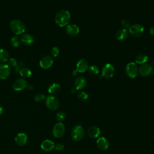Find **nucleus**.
Instances as JSON below:
<instances>
[{"mask_svg":"<svg viewBox=\"0 0 154 154\" xmlns=\"http://www.w3.org/2000/svg\"><path fill=\"white\" fill-rule=\"evenodd\" d=\"M70 20V14L66 10L59 11L55 16V22L56 24L60 26L63 27L68 25Z\"/></svg>","mask_w":154,"mask_h":154,"instance_id":"f257e3e1","label":"nucleus"},{"mask_svg":"<svg viewBox=\"0 0 154 154\" xmlns=\"http://www.w3.org/2000/svg\"><path fill=\"white\" fill-rule=\"evenodd\" d=\"M10 28L12 31L16 35L23 33L25 31V25L20 20L14 19L10 23Z\"/></svg>","mask_w":154,"mask_h":154,"instance_id":"f03ea898","label":"nucleus"},{"mask_svg":"<svg viewBox=\"0 0 154 154\" xmlns=\"http://www.w3.org/2000/svg\"><path fill=\"white\" fill-rule=\"evenodd\" d=\"M84 136V129L80 125L74 126L71 131V137L75 141H81Z\"/></svg>","mask_w":154,"mask_h":154,"instance_id":"7ed1b4c3","label":"nucleus"},{"mask_svg":"<svg viewBox=\"0 0 154 154\" xmlns=\"http://www.w3.org/2000/svg\"><path fill=\"white\" fill-rule=\"evenodd\" d=\"M45 103L47 108L52 111H54L58 109L60 104L57 97L53 95H49L46 98Z\"/></svg>","mask_w":154,"mask_h":154,"instance_id":"20e7f679","label":"nucleus"},{"mask_svg":"<svg viewBox=\"0 0 154 154\" xmlns=\"http://www.w3.org/2000/svg\"><path fill=\"white\" fill-rule=\"evenodd\" d=\"M125 72L127 76L130 78H135L138 73V68L137 64L134 62H130L127 64Z\"/></svg>","mask_w":154,"mask_h":154,"instance_id":"39448f33","label":"nucleus"},{"mask_svg":"<svg viewBox=\"0 0 154 154\" xmlns=\"http://www.w3.org/2000/svg\"><path fill=\"white\" fill-rule=\"evenodd\" d=\"M144 26L139 23H135L131 25L129 28V33L135 37H140L144 32Z\"/></svg>","mask_w":154,"mask_h":154,"instance_id":"423d86ee","label":"nucleus"},{"mask_svg":"<svg viewBox=\"0 0 154 154\" xmlns=\"http://www.w3.org/2000/svg\"><path fill=\"white\" fill-rule=\"evenodd\" d=\"M53 135L55 138H61L65 134V126L62 122H58L53 127Z\"/></svg>","mask_w":154,"mask_h":154,"instance_id":"0eeeda50","label":"nucleus"},{"mask_svg":"<svg viewBox=\"0 0 154 154\" xmlns=\"http://www.w3.org/2000/svg\"><path fill=\"white\" fill-rule=\"evenodd\" d=\"M153 72V67L150 64H141L138 68L139 74L143 77H147L150 76Z\"/></svg>","mask_w":154,"mask_h":154,"instance_id":"6e6552de","label":"nucleus"},{"mask_svg":"<svg viewBox=\"0 0 154 154\" xmlns=\"http://www.w3.org/2000/svg\"><path fill=\"white\" fill-rule=\"evenodd\" d=\"M102 75L106 78H112L114 74V68L109 63H107L104 65L102 70Z\"/></svg>","mask_w":154,"mask_h":154,"instance_id":"1a4fd4ad","label":"nucleus"},{"mask_svg":"<svg viewBox=\"0 0 154 154\" xmlns=\"http://www.w3.org/2000/svg\"><path fill=\"white\" fill-rule=\"evenodd\" d=\"M27 85L26 81L25 79L20 78L16 79L13 84V88L15 91H21L26 88Z\"/></svg>","mask_w":154,"mask_h":154,"instance_id":"9d476101","label":"nucleus"},{"mask_svg":"<svg viewBox=\"0 0 154 154\" xmlns=\"http://www.w3.org/2000/svg\"><path fill=\"white\" fill-rule=\"evenodd\" d=\"M54 61L51 57L46 55L43 57L40 61V66L42 68L46 69L49 68L53 64Z\"/></svg>","mask_w":154,"mask_h":154,"instance_id":"9b49d317","label":"nucleus"},{"mask_svg":"<svg viewBox=\"0 0 154 154\" xmlns=\"http://www.w3.org/2000/svg\"><path fill=\"white\" fill-rule=\"evenodd\" d=\"M96 145L99 149L102 150H105L109 147V143L106 138L102 137L97 138L96 141Z\"/></svg>","mask_w":154,"mask_h":154,"instance_id":"f8f14e48","label":"nucleus"},{"mask_svg":"<svg viewBox=\"0 0 154 154\" xmlns=\"http://www.w3.org/2000/svg\"><path fill=\"white\" fill-rule=\"evenodd\" d=\"M10 68L7 64H0V79H5L10 74Z\"/></svg>","mask_w":154,"mask_h":154,"instance_id":"ddd939ff","label":"nucleus"},{"mask_svg":"<svg viewBox=\"0 0 154 154\" xmlns=\"http://www.w3.org/2000/svg\"><path fill=\"white\" fill-rule=\"evenodd\" d=\"M14 140L17 145L20 146H23L26 144L28 141V137L25 134L20 132L17 134Z\"/></svg>","mask_w":154,"mask_h":154,"instance_id":"4468645a","label":"nucleus"},{"mask_svg":"<svg viewBox=\"0 0 154 154\" xmlns=\"http://www.w3.org/2000/svg\"><path fill=\"white\" fill-rule=\"evenodd\" d=\"M88 69V62L84 59L79 60L76 63V70L79 73H84Z\"/></svg>","mask_w":154,"mask_h":154,"instance_id":"2eb2a0df","label":"nucleus"},{"mask_svg":"<svg viewBox=\"0 0 154 154\" xmlns=\"http://www.w3.org/2000/svg\"><path fill=\"white\" fill-rule=\"evenodd\" d=\"M88 136L91 138H97L100 135L101 131L99 128L93 126H91L87 131Z\"/></svg>","mask_w":154,"mask_h":154,"instance_id":"dca6fc26","label":"nucleus"},{"mask_svg":"<svg viewBox=\"0 0 154 154\" xmlns=\"http://www.w3.org/2000/svg\"><path fill=\"white\" fill-rule=\"evenodd\" d=\"M66 31L69 35L74 36L78 34V33L79 32V28L76 25L70 24L66 26Z\"/></svg>","mask_w":154,"mask_h":154,"instance_id":"f3484780","label":"nucleus"},{"mask_svg":"<svg viewBox=\"0 0 154 154\" xmlns=\"http://www.w3.org/2000/svg\"><path fill=\"white\" fill-rule=\"evenodd\" d=\"M40 147L45 152H49L55 147V144L50 140H45L42 143Z\"/></svg>","mask_w":154,"mask_h":154,"instance_id":"a211bd4d","label":"nucleus"},{"mask_svg":"<svg viewBox=\"0 0 154 154\" xmlns=\"http://www.w3.org/2000/svg\"><path fill=\"white\" fill-rule=\"evenodd\" d=\"M87 81L84 77L79 76L75 81V87L76 90H82L86 86Z\"/></svg>","mask_w":154,"mask_h":154,"instance_id":"6ab92c4d","label":"nucleus"},{"mask_svg":"<svg viewBox=\"0 0 154 154\" xmlns=\"http://www.w3.org/2000/svg\"><path fill=\"white\" fill-rule=\"evenodd\" d=\"M20 41L25 45H30L34 43V39L32 35L29 34H24L20 37Z\"/></svg>","mask_w":154,"mask_h":154,"instance_id":"aec40b11","label":"nucleus"},{"mask_svg":"<svg viewBox=\"0 0 154 154\" xmlns=\"http://www.w3.org/2000/svg\"><path fill=\"white\" fill-rule=\"evenodd\" d=\"M116 36L117 39L119 40H120V41L125 40L128 37V30L125 28L120 29L116 32Z\"/></svg>","mask_w":154,"mask_h":154,"instance_id":"412c9836","label":"nucleus"},{"mask_svg":"<svg viewBox=\"0 0 154 154\" xmlns=\"http://www.w3.org/2000/svg\"><path fill=\"white\" fill-rule=\"evenodd\" d=\"M61 89L60 84L58 83H52L48 87V92L50 94H57L58 93Z\"/></svg>","mask_w":154,"mask_h":154,"instance_id":"4be33fe9","label":"nucleus"},{"mask_svg":"<svg viewBox=\"0 0 154 154\" xmlns=\"http://www.w3.org/2000/svg\"><path fill=\"white\" fill-rule=\"evenodd\" d=\"M148 57L143 54L138 55L135 58V63L140 64H145L148 61Z\"/></svg>","mask_w":154,"mask_h":154,"instance_id":"5701e85b","label":"nucleus"},{"mask_svg":"<svg viewBox=\"0 0 154 154\" xmlns=\"http://www.w3.org/2000/svg\"><path fill=\"white\" fill-rule=\"evenodd\" d=\"M19 74L20 75V76L22 77H23V78H29L31 75H32V72L31 71L26 68V67H22L19 72Z\"/></svg>","mask_w":154,"mask_h":154,"instance_id":"b1692460","label":"nucleus"},{"mask_svg":"<svg viewBox=\"0 0 154 154\" xmlns=\"http://www.w3.org/2000/svg\"><path fill=\"white\" fill-rule=\"evenodd\" d=\"M9 60V54L8 52L4 49H0V61L1 62H6Z\"/></svg>","mask_w":154,"mask_h":154,"instance_id":"393cba45","label":"nucleus"},{"mask_svg":"<svg viewBox=\"0 0 154 154\" xmlns=\"http://www.w3.org/2000/svg\"><path fill=\"white\" fill-rule=\"evenodd\" d=\"M88 70L91 75H97L99 72V68L96 65H91L88 67Z\"/></svg>","mask_w":154,"mask_h":154,"instance_id":"a878e982","label":"nucleus"},{"mask_svg":"<svg viewBox=\"0 0 154 154\" xmlns=\"http://www.w3.org/2000/svg\"><path fill=\"white\" fill-rule=\"evenodd\" d=\"M66 114L63 111H60L56 115V119L58 122H61L66 119Z\"/></svg>","mask_w":154,"mask_h":154,"instance_id":"bb28decb","label":"nucleus"},{"mask_svg":"<svg viewBox=\"0 0 154 154\" xmlns=\"http://www.w3.org/2000/svg\"><path fill=\"white\" fill-rule=\"evenodd\" d=\"M20 39L17 36H13L11 39V43L14 47H18L20 45Z\"/></svg>","mask_w":154,"mask_h":154,"instance_id":"cd10ccee","label":"nucleus"},{"mask_svg":"<svg viewBox=\"0 0 154 154\" xmlns=\"http://www.w3.org/2000/svg\"><path fill=\"white\" fill-rule=\"evenodd\" d=\"M88 94L84 91H80L78 94V97L81 101H85L88 99Z\"/></svg>","mask_w":154,"mask_h":154,"instance_id":"c85d7f7f","label":"nucleus"},{"mask_svg":"<svg viewBox=\"0 0 154 154\" xmlns=\"http://www.w3.org/2000/svg\"><path fill=\"white\" fill-rule=\"evenodd\" d=\"M121 24L122 25V26L125 28V29H126V28H129L131 25V21L128 19H123L122 22H121Z\"/></svg>","mask_w":154,"mask_h":154,"instance_id":"c756f323","label":"nucleus"},{"mask_svg":"<svg viewBox=\"0 0 154 154\" xmlns=\"http://www.w3.org/2000/svg\"><path fill=\"white\" fill-rule=\"evenodd\" d=\"M45 98V95L42 93H37L34 96V99L37 102H41L43 100H44Z\"/></svg>","mask_w":154,"mask_h":154,"instance_id":"7c9ffc66","label":"nucleus"},{"mask_svg":"<svg viewBox=\"0 0 154 154\" xmlns=\"http://www.w3.org/2000/svg\"><path fill=\"white\" fill-rule=\"evenodd\" d=\"M51 54L53 57H57L59 54V49L57 47H54L51 49Z\"/></svg>","mask_w":154,"mask_h":154,"instance_id":"2f4dec72","label":"nucleus"},{"mask_svg":"<svg viewBox=\"0 0 154 154\" xmlns=\"http://www.w3.org/2000/svg\"><path fill=\"white\" fill-rule=\"evenodd\" d=\"M8 63L10 66H11L13 67H16V65L17 64L16 59H14L13 58H11L8 60Z\"/></svg>","mask_w":154,"mask_h":154,"instance_id":"473e14b6","label":"nucleus"},{"mask_svg":"<svg viewBox=\"0 0 154 154\" xmlns=\"http://www.w3.org/2000/svg\"><path fill=\"white\" fill-rule=\"evenodd\" d=\"M56 150H62L64 149V145L61 144V143H58L56 145H55V147H54Z\"/></svg>","mask_w":154,"mask_h":154,"instance_id":"72a5a7b5","label":"nucleus"},{"mask_svg":"<svg viewBox=\"0 0 154 154\" xmlns=\"http://www.w3.org/2000/svg\"><path fill=\"white\" fill-rule=\"evenodd\" d=\"M149 32H150V34L152 37H154V26L150 28V31H149Z\"/></svg>","mask_w":154,"mask_h":154,"instance_id":"f704fd0d","label":"nucleus"},{"mask_svg":"<svg viewBox=\"0 0 154 154\" xmlns=\"http://www.w3.org/2000/svg\"><path fill=\"white\" fill-rule=\"evenodd\" d=\"M78 73H79V72L77 71V70H76V69H75V70H73V72H72V76H76V75H78Z\"/></svg>","mask_w":154,"mask_h":154,"instance_id":"c9c22d12","label":"nucleus"},{"mask_svg":"<svg viewBox=\"0 0 154 154\" xmlns=\"http://www.w3.org/2000/svg\"><path fill=\"white\" fill-rule=\"evenodd\" d=\"M76 88L75 87V88H72V89H71V90H70V92H71V93H72V94H75V93H76Z\"/></svg>","mask_w":154,"mask_h":154,"instance_id":"e433bc0d","label":"nucleus"},{"mask_svg":"<svg viewBox=\"0 0 154 154\" xmlns=\"http://www.w3.org/2000/svg\"><path fill=\"white\" fill-rule=\"evenodd\" d=\"M26 88L28 89V90H32V87L31 85H26Z\"/></svg>","mask_w":154,"mask_h":154,"instance_id":"4c0bfd02","label":"nucleus"},{"mask_svg":"<svg viewBox=\"0 0 154 154\" xmlns=\"http://www.w3.org/2000/svg\"><path fill=\"white\" fill-rule=\"evenodd\" d=\"M2 112H3V108L1 105H0V115H1Z\"/></svg>","mask_w":154,"mask_h":154,"instance_id":"58836bf2","label":"nucleus"},{"mask_svg":"<svg viewBox=\"0 0 154 154\" xmlns=\"http://www.w3.org/2000/svg\"><path fill=\"white\" fill-rule=\"evenodd\" d=\"M153 75H154V70H153Z\"/></svg>","mask_w":154,"mask_h":154,"instance_id":"ea45409f","label":"nucleus"},{"mask_svg":"<svg viewBox=\"0 0 154 154\" xmlns=\"http://www.w3.org/2000/svg\"><path fill=\"white\" fill-rule=\"evenodd\" d=\"M153 138H154V135H153Z\"/></svg>","mask_w":154,"mask_h":154,"instance_id":"a19ab883","label":"nucleus"}]
</instances>
